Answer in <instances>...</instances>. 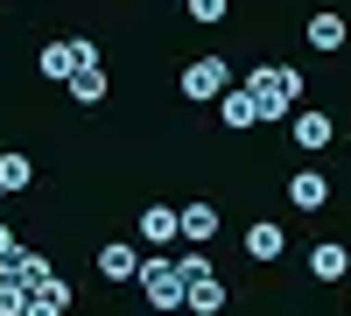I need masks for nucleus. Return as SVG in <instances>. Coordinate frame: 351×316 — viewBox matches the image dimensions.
<instances>
[{
  "label": "nucleus",
  "instance_id": "obj_1",
  "mask_svg": "<svg viewBox=\"0 0 351 316\" xmlns=\"http://www.w3.org/2000/svg\"><path fill=\"white\" fill-rule=\"evenodd\" d=\"M246 99L260 120H295V99H302V71L295 64H260L246 77Z\"/></svg>",
  "mask_w": 351,
  "mask_h": 316
},
{
  "label": "nucleus",
  "instance_id": "obj_2",
  "mask_svg": "<svg viewBox=\"0 0 351 316\" xmlns=\"http://www.w3.org/2000/svg\"><path fill=\"white\" fill-rule=\"evenodd\" d=\"M225 92H232V64H225V56H197V64L183 71V99L211 106V99H225Z\"/></svg>",
  "mask_w": 351,
  "mask_h": 316
},
{
  "label": "nucleus",
  "instance_id": "obj_3",
  "mask_svg": "<svg viewBox=\"0 0 351 316\" xmlns=\"http://www.w3.org/2000/svg\"><path fill=\"white\" fill-rule=\"evenodd\" d=\"M141 295H148L155 309H183V274H176V260H162V253H155V260H141Z\"/></svg>",
  "mask_w": 351,
  "mask_h": 316
},
{
  "label": "nucleus",
  "instance_id": "obj_4",
  "mask_svg": "<svg viewBox=\"0 0 351 316\" xmlns=\"http://www.w3.org/2000/svg\"><path fill=\"white\" fill-rule=\"evenodd\" d=\"M99 64V49L84 42V36H71V42H43V77H77V71H92Z\"/></svg>",
  "mask_w": 351,
  "mask_h": 316
},
{
  "label": "nucleus",
  "instance_id": "obj_5",
  "mask_svg": "<svg viewBox=\"0 0 351 316\" xmlns=\"http://www.w3.org/2000/svg\"><path fill=\"white\" fill-rule=\"evenodd\" d=\"M183 309H197V316H218L225 309V281L204 267V274H183Z\"/></svg>",
  "mask_w": 351,
  "mask_h": 316
},
{
  "label": "nucleus",
  "instance_id": "obj_6",
  "mask_svg": "<svg viewBox=\"0 0 351 316\" xmlns=\"http://www.w3.org/2000/svg\"><path fill=\"white\" fill-rule=\"evenodd\" d=\"M288 197H295V211H324L330 204V176L324 169H295V176H288Z\"/></svg>",
  "mask_w": 351,
  "mask_h": 316
},
{
  "label": "nucleus",
  "instance_id": "obj_7",
  "mask_svg": "<svg viewBox=\"0 0 351 316\" xmlns=\"http://www.w3.org/2000/svg\"><path fill=\"white\" fill-rule=\"evenodd\" d=\"M176 232H183L190 246H211L218 239V204H183L176 211Z\"/></svg>",
  "mask_w": 351,
  "mask_h": 316
},
{
  "label": "nucleus",
  "instance_id": "obj_8",
  "mask_svg": "<svg viewBox=\"0 0 351 316\" xmlns=\"http://www.w3.org/2000/svg\"><path fill=\"white\" fill-rule=\"evenodd\" d=\"M64 309H71V281L43 274L36 289H28V316H64Z\"/></svg>",
  "mask_w": 351,
  "mask_h": 316
},
{
  "label": "nucleus",
  "instance_id": "obj_9",
  "mask_svg": "<svg viewBox=\"0 0 351 316\" xmlns=\"http://www.w3.org/2000/svg\"><path fill=\"white\" fill-rule=\"evenodd\" d=\"M99 274H106V281H134V274H141V253H134L127 239H112V246H99Z\"/></svg>",
  "mask_w": 351,
  "mask_h": 316
},
{
  "label": "nucleus",
  "instance_id": "obj_10",
  "mask_svg": "<svg viewBox=\"0 0 351 316\" xmlns=\"http://www.w3.org/2000/svg\"><path fill=\"white\" fill-rule=\"evenodd\" d=\"M330 141H337L330 112H295V148H330Z\"/></svg>",
  "mask_w": 351,
  "mask_h": 316
},
{
  "label": "nucleus",
  "instance_id": "obj_11",
  "mask_svg": "<svg viewBox=\"0 0 351 316\" xmlns=\"http://www.w3.org/2000/svg\"><path fill=\"white\" fill-rule=\"evenodd\" d=\"M141 239H148L155 253H162L169 239H183V232H176V211H169V204H148V211H141Z\"/></svg>",
  "mask_w": 351,
  "mask_h": 316
},
{
  "label": "nucleus",
  "instance_id": "obj_12",
  "mask_svg": "<svg viewBox=\"0 0 351 316\" xmlns=\"http://www.w3.org/2000/svg\"><path fill=\"white\" fill-rule=\"evenodd\" d=\"M281 246H288V232H281L274 218H260V225H246V253H253V260H274Z\"/></svg>",
  "mask_w": 351,
  "mask_h": 316
},
{
  "label": "nucleus",
  "instance_id": "obj_13",
  "mask_svg": "<svg viewBox=\"0 0 351 316\" xmlns=\"http://www.w3.org/2000/svg\"><path fill=\"white\" fill-rule=\"evenodd\" d=\"M0 274H8V281H28V289H36V281L49 274V260H43V253H28V246H14L8 260H0Z\"/></svg>",
  "mask_w": 351,
  "mask_h": 316
},
{
  "label": "nucleus",
  "instance_id": "obj_14",
  "mask_svg": "<svg viewBox=\"0 0 351 316\" xmlns=\"http://www.w3.org/2000/svg\"><path fill=\"white\" fill-rule=\"evenodd\" d=\"M309 274H316V281H344V274H351V253L324 239V246H316V253H309Z\"/></svg>",
  "mask_w": 351,
  "mask_h": 316
},
{
  "label": "nucleus",
  "instance_id": "obj_15",
  "mask_svg": "<svg viewBox=\"0 0 351 316\" xmlns=\"http://www.w3.org/2000/svg\"><path fill=\"white\" fill-rule=\"evenodd\" d=\"M344 42H351V36H344V14H309V49L330 56V49H344Z\"/></svg>",
  "mask_w": 351,
  "mask_h": 316
},
{
  "label": "nucleus",
  "instance_id": "obj_16",
  "mask_svg": "<svg viewBox=\"0 0 351 316\" xmlns=\"http://www.w3.org/2000/svg\"><path fill=\"white\" fill-rule=\"evenodd\" d=\"M218 120H225L232 134H246V127L260 120V112H253V99H246V92H225V99H218Z\"/></svg>",
  "mask_w": 351,
  "mask_h": 316
},
{
  "label": "nucleus",
  "instance_id": "obj_17",
  "mask_svg": "<svg viewBox=\"0 0 351 316\" xmlns=\"http://www.w3.org/2000/svg\"><path fill=\"white\" fill-rule=\"evenodd\" d=\"M71 99H77V106H99V99H106V64L77 71V77H71Z\"/></svg>",
  "mask_w": 351,
  "mask_h": 316
},
{
  "label": "nucleus",
  "instance_id": "obj_18",
  "mask_svg": "<svg viewBox=\"0 0 351 316\" xmlns=\"http://www.w3.org/2000/svg\"><path fill=\"white\" fill-rule=\"evenodd\" d=\"M28 176H36L28 155H0V197H8V190H28Z\"/></svg>",
  "mask_w": 351,
  "mask_h": 316
},
{
  "label": "nucleus",
  "instance_id": "obj_19",
  "mask_svg": "<svg viewBox=\"0 0 351 316\" xmlns=\"http://www.w3.org/2000/svg\"><path fill=\"white\" fill-rule=\"evenodd\" d=\"M0 316H28V281H8V274H0Z\"/></svg>",
  "mask_w": 351,
  "mask_h": 316
},
{
  "label": "nucleus",
  "instance_id": "obj_20",
  "mask_svg": "<svg viewBox=\"0 0 351 316\" xmlns=\"http://www.w3.org/2000/svg\"><path fill=\"white\" fill-rule=\"evenodd\" d=\"M183 8H190V21H204V28H218L232 0H183Z\"/></svg>",
  "mask_w": 351,
  "mask_h": 316
},
{
  "label": "nucleus",
  "instance_id": "obj_21",
  "mask_svg": "<svg viewBox=\"0 0 351 316\" xmlns=\"http://www.w3.org/2000/svg\"><path fill=\"white\" fill-rule=\"evenodd\" d=\"M8 253H14V232H8V225H0V260H8Z\"/></svg>",
  "mask_w": 351,
  "mask_h": 316
},
{
  "label": "nucleus",
  "instance_id": "obj_22",
  "mask_svg": "<svg viewBox=\"0 0 351 316\" xmlns=\"http://www.w3.org/2000/svg\"><path fill=\"white\" fill-rule=\"evenodd\" d=\"M176 8H183V0H176Z\"/></svg>",
  "mask_w": 351,
  "mask_h": 316
}]
</instances>
